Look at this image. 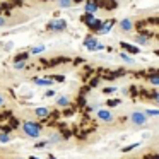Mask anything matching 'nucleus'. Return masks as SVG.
<instances>
[{"mask_svg": "<svg viewBox=\"0 0 159 159\" xmlns=\"http://www.w3.org/2000/svg\"><path fill=\"white\" fill-rule=\"evenodd\" d=\"M22 132H24L26 137L38 139L39 135H41V127H39V123H36V121H24V123H22Z\"/></svg>", "mask_w": 159, "mask_h": 159, "instance_id": "nucleus-1", "label": "nucleus"}, {"mask_svg": "<svg viewBox=\"0 0 159 159\" xmlns=\"http://www.w3.org/2000/svg\"><path fill=\"white\" fill-rule=\"evenodd\" d=\"M67 28V21L65 19H53L46 24V31H52V33H60Z\"/></svg>", "mask_w": 159, "mask_h": 159, "instance_id": "nucleus-2", "label": "nucleus"}, {"mask_svg": "<svg viewBox=\"0 0 159 159\" xmlns=\"http://www.w3.org/2000/svg\"><path fill=\"white\" fill-rule=\"evenodd\" d=\"M130 121L134 125H137V127H142V125L147 123V115H145L144 111H134V113L130 115Z\"/></svg>", "mask_w": 159, "mask_h": 159, "instance_id": "nucleus-3", "label": "nucleus"}, {"mask_svg": "<svg viewBox=\"0 0 159 159\" xmlns=\"http://www.w3.org/2000/svg\"><path fill=\"white\" fill-rule=\"evenodd\" d=\"M98 118H99L101 121H104V123H113V120H115V116H113V113H111L110 110H98Z\"/></svg>", "mask_w": 159, "mask_h": 159, "instance_id": "nucleus-4", "label": "nucleus"}, {"mask_svg": "<svg viewBox=\"0 0 159 159\" xmlns=\"http://www.w3.org/2000/svg\"><path fill=\"white\" fill-rule=\"evenodd\" d=\"M98 5L99 9H104V11H115L116 9V0H98Z\"/></svg>", "mask_w": 159, "mask_h": 159, "instance_id": "nucleus-5", "label": "nucleus"}, {"mask_svg": "<svg viewBox=\"0 0 159 159\" xmlns=\"http://www.w3.org/2000/svg\"><path fill=\"white\" fill-rule=\"evenodd\" d=\"M84 46H86L89 52H94V50H96V46H98V39L94 38V36L89 34L86 39H84Z\"/></svg>", "mask_w": 159, "mask_h": 159, "instance_id": "nucleus-6", "label": "nucleus"}, {"mask_svg": "<svg viewBox=\"0 0 159 159\" xmlns=\"http://www.w3.org/2000/svg\"><path fill=\"white\" fill-rule=\"evenodd\" d=\"M98 9H99L98 0H87V2H86V12H87V14H94Z\"/></svg>", "mask_w": 159, "mask_h": 159, "instance_id": "nucleus-7", "label": "nucleus"}, {"mask_svg": "<svg viewBox=\"0 0 159 159\" xmlns=\"http://www.w3.org/2000/svg\"><path fill=\"white\" fill-rule=\"evenodd\" d=\"M120 46H121L123 50H127L128 53H134V55H137V53L140 52V50H139V46L130 45V43H125V41H121V43H120Z\"/></svg>", "mask_w": 159, "mask_h": 159, "instance_id": "nucleus-8", "label": "nucleus"}, {"mask_svg": "<svg viewBox=\"0 0 159 159\" xmlns=\"http://www.w3.org/2000/svg\"><path fill=\"white\" fill-rule=\"evenodd\" d=\"M115 22H116L115 19H110V21H104V22H103V26H101V29H99V33H101V34H106V33H108V31H110V29L115 26Z\"/></svg>", "mask_w": 159, "mask_h": 159, "instance_id": "nucleus-9", "label": "nucleus"}, {"mask_svg": "<svg viewBox=\"0 0 159 159\" xmlns=\"http://www.w3.org/2000/svg\"><path fill=\"white\" fill-rule=\"evenodd\" d=\"M33 82H34V86L50 87V86H52V82H53V80H52V79H39V77H34V79H33Z\"/></svg>", "mask_w": 159, "mask_h": 159, "instance_id": "nucleus-10", "label": "nucleus"}, {"mask_svg": "<svg viewBox=\"0 0 159 159\" xmlns=\"http://www.w3.org/2000/svg\"><path fill=\"white\" fill-rule=\"evenodd\" d=\"M120 28H121V31L128 33V31H132V29H134V22H132L130 19H123V21L120 22Z\"/></svg>", "mask_w": 159, "mask_h": 159, "instance_id": "nucleus-11", "label": "nucleus"}, {"mask_svg": "<svg viewBox=\"0 0 159 159\" xmlns=\"http://www.w3.org/2000/svg\"><path fill=\"white\" fill-rule=\"evenodd\" d=\"M34 115L38 118H48L50 116V108H36Z\"/></svg>", "mask_w": 159, "mask_h": 159, "instance_id": "nucleus-12", "label": "nucleus"}, {"mask_svg": "<svg viewBox=\"0 0 159 159\" xmlns=\"http://www.w3.org/2000/svg\"><path fill=\"white\" fill-rule=\"evenodd\" d=\"M101 26H103V21H99V19H93V21H91L89 24H87V28L93 29V31H98V33H99Z\"/></svg>", "mask_w": 159, "mask_h": 159, "instance_id": "nucleus-13", "label": "nucleus"}, {"mask_svg": "<svg viewBox=\"0 0 159 159\" xmlns=\"http://www.w3.org/2000/svg\"><path fill=\"white\" fill-rule=\"evenodd\" d=\"M45 45H38V46H33L31 50H29V55H39V53L45 52Z\"/></svg>", "mask_w": 159, "mask_h": 159, "instance_id": "nucleus-14", "label": "nucleus"}, {"mask_svg": "<svg viewBox=\"0 0 159 159\" xmlns=\"http://www.w3.org/2000/svg\"><path fill=\"white\" fill-rule=\"evenodd\" d=\"M134 41L139 43V45H147L149 38H147L145 34H137V36H134Z\"/></svg>", "mask_w": 159, "mask_h": 159, "instance_id": "nucleus-15", "label": "nucleus"}, {"mask_svg": "<svg viewBox=\"0 0 159 159\" xmlns=\"http://www.w3.org/2000/svg\"><path fill=\"white\" fill-rule=\"evenodd\" d=\"M69 103H70V99L67 96H60L58 99H57V104H58V106H62V108L69 106Z\"/></svg>", "mask_w": 159, "mask_h": 159, "instance_id": "nucleus-16", "label": "nucleus"}, {"mask_svg": "<svg viewBox=\"0 0 159 159\" xmlns=\"http://www.w3.org/2000/svg\"><path fill=\"white\" fill-rule=\"evenodd\" d=\"M149 26V22L147 21H139V22H135V29L137 31H140V33H144V29Z\"/></svg>", "mask_w": 159, "mask_h": 159, "instance_id": "nucleus-17", "label": "nucleus"}, {"mask_svg": "<svg viewBox=\"0 0 159 159\" xmlns=\"http://www.w3.org/2000/svg\"><path fill=\"white\" fill-rule=\"evenodd\" d=\"M147 79L152 86H159V74H151V75H147Z\"/></svg>", "mask_w": 159, "mask_h": 159, "instance_id": "nucleus-18", "label": "nucleus"}, {"mask_svg": "<svg viewBox=\"0 0 159 159\" xmlns=\"http://www.w3.org/2000/svg\"><path fill=\"white\" fill-rule=\"evenodd\" d=\"M57 2H58V5L62 9H67V7H70V5H72V0H57Z\"/></svg>", "mask_w": 159, "mask_h": 159, "instance_id": "nucleus-19", "label": "nucleus"}, {"mask_svg": "<svg viewBox=\"0 0 159 159\" xmlns=\"http://www.w3.org/2000/svg\"><path fill=\"white\" fill-rule=\"evenodd\" d=\"M93 19H94V14H87V12H86V14L82 16V22H84V24H89Z\"/></svg>", "mask_w": 159, "mask_h": 159, "instance_id": "nucleus-20", "label": "nucleus"}, {"mask_svg": "<svg viewBox=\"0 0 159 159\" xmlns=\"http://www.w3.org/2000/svg\"><path fill=\"white\" fill-rule=\"evenodd\" d=\"M106 104H108V108H115V106H118V104H120V99H108Z\"/></svg>", "mask_w": 159, "mask_h": 159, "instance_id": "nucleus-21", "label": "nucleus"}, {"mask_svg": "<svg viewBox=\"0 0 159 159\" xmlns=\"http://www.w3.org/2000/svg\"><path fill=\"white\" fill-rule=\"evenodd\" d=\"M28 57H29V53H21V55L16 57V62H26V60H28Z\"/></svg>", "mask_w": 159, "mask_h": 159, "instance_id": "nucleus-22", "label": "nucleus"}, {"mask_svg": "<svg viewBox=\"0 0 159 159\" xmlns=\"http://www.w3.org/2000/svg\"><path fill=\"white\" fill-rule=\"evenodd\" d=\"M139 145H140V142H135V144H130V145H127V147H123L121 151H123V152H128V151H132V149L139 147Z\"/></svg>", "mask_w": 159, "mask_h": 159, "instance_id": "nucleus-23", "label": "nucleus"}, {"mask_svg": "<svg viewBox=\"0 0 159 159\" xmlns=\"http://www.w3.org/2000/svg\"><path fill=\"white\" fill-rule=\"evenodd\" d=\"M147 116H159V110H147V111H144Z\"/></svg>", "mask_w": 159, "mask_h": 159, "instance_id": "nucleus-24", "label": "nucleus"}, {"mask_svg": "<svg viewBox=\"0 0 159 159\" xmlns=\"http://www.w3.org/2000/svg\"><path fill=\"white\" fill-rule=\"evenodd\" d=\"M99 79H101V77H94V79H91V82H89V87H96L98 84H99Z\"/></svg>", "mask_w": 159, "mask_h": 159, "instance_id": "nucleus-25", "label": "nucleus"}, {"mask_svg": "<svg viewBox=\"0 0 159 159\" xmlns=\"http://www.w3.org/2000/svg\"><path fill=\"white\" fill-rule=\"evenodd\" d=\"M103 93L104 94H113V93H116V87H104Z\"/></svg>", "mask_w": 159, "mask_h": 159, "instance_id": "nucleus-26", "label": "nucleus"}, {"mask_svg": "<svg viewBox=\"0 0 159 159\" xmlns=\"http://www.w3.org/2000/svg\"><path fill=\"white\" fill-rule=\"evenodd\" d=\"M24 67H26L24 62H16V63H14V69H16V70H21V69H24Z\"/></svg>", "mask_w": 159, "mask_h": 159, "instance_id": "nucleus-27", "label": "nucleus"}, {"mask_svg": "<svg viewBox=\"0 0 159 159\" xmlns=\"http://www.w3.org/2000/svg\"><path fill=\"white\" fill-rule=\"evenodd\" d=\"M19 94H22V96H31V93H29V89H28V87H21Z\"/></svg>", "mask_w": 159, "mask_h": 159, "instance_id": "nucleus-28", "label": "nucleus"}, {"mask_svg": "<svg viewBox=\"0 0 159 159\" xmlns=\"http://www.w3.org/2000/svg\"><path fill=\"white\" fill-rule=\"evenodd\" d=\"M9 140H11L9 134H0V142H9Z\"/></svg>", "mask_w": 159, "mask_h": 159, "instance_id": "nucleus-29", "label": "nucleus"}, {"mask_svg": "<svg viewBox=\"0 0 159 159\" xmlns=\"http://www.w3.org/2000/svg\"><path fill=\"white\" fill-rule=\"evenodd\" d=\"M121 60H125V62H128V63H134V60H132L127 53H121Z\"/></svg>", "mask_w": 159, "mask_h": 159, "instance_id": "nucleus-30", "label": "nucleus"}, {"mask_svg": "<svg viewBox=\"0 0 159 159\" xmlns=\"http://www.w3.org/2000/svg\"><path fill=\"white\" fill-rule=\"evenodd\" d=\"M58 140H60V134H53L52 139H50L48 142H58Z\"/></svg>", "mask_w": 159, "mask_h": 159, "instance_id": "nucleus-31", "label": "nucleus"}, {"mask_svg": "<svg viewBox=\"0 0 159 159\" xmlns=\"http://www.w3.org/2000/svg\"><path fill=\"white\" fill-rule=\"evenodd\" d=\"M144 159H159V156L157 154H145Z\"/></svg>", "mask_w": 159, "mask_h": 159, "instance_id": "nucleus-32", "label": "nucleus"}, {"mask_svg": "<svg viewBox=\"0 0 159 159\" xmlns=\"http://www.w3.org/2000/svg\"><path fill=\"white\" fill-rule=\"evenodd\" d=\"M53 80H57V82H63L65 77H63V75H53Z\"/></svg>", "mask_w": 159, "mask_h": 159, "instance_id": "nucleus-33", "label": "nucleus"}, {"mask_svg": "<svg viewBox=\"0 0 159 159\" xmlns=\"http://www.w3.org/2000/svg\"><path fill=\"white\" fill-rule=\"evenodd\" d=\"M53 94H55V91H53V89H48V91L45 93V96H46V98H52Z\"/></svg>", "mask_w": 159, "mask_h": 159, "instance_id": "nucleus-34", "label": "nucleus"}, {"mask_svg": "<svg viewBox=\"0 0 159 159\" xmlns=\"http://www.w3.org/2000/svg\"><path fill=\"white\" fill-rule=\"evenodd\" d=\"M4 104H5V98L2 96V94H0V108L4 106Z\"/></svg>", "mask_w": 159, "mask_h": 159, "instance_id": "nucleus-35", "label": "nucleus"}, {"mask_svg": "<svg viewBox=\"0 0 159 159\" xmlns=\"http://www.w3.org/2000/svg\"><path fill=\"white\" fill-rule=\"evenodd\" d=\"M7 24V21H5V17H0V28H2V26H5Z\"/></svg>", "mask_w": 159, "mask_h": 159, "instance_id": "nucleus-36", "label": "nucleus"}, {"mask_svg": "<svg viewBox=\"0 0 159 159\" xmlns=\"http://www.w3.org/2000/svg\"><path fill=\"white\" fill-rule=\"evenodd\" d=\"M98 50H104V46H103V45H99V43H98V46H96V50H94V52H98Z\"/></svg>", "mask_w": 159, "mask_h": 159, "instance_id": "nucleus-37", "label": "nucleus"}, {"mask_svg": "<svg viewBox=\"0 0 159 159\" xmlns=\"http://www.w3.org/2000/svg\"><path fill=\"white\" fill-rule=\"evenodd\" d=\"M82 62H84L82 58H75V65H79V63H82Z\"/></svg>", "mask_w": 159, "mask_h": 159, "instance_id": "nucleus-38", "label": "nucleus"}, {"mask_svg": "<svg viewBox=\"0 0 159 159\" xmlns=\"http://www.w3.org/2000/svg\"><path fill=\"white\" fill-rule=\"evenodd\" d=\"M154 101H156V103H157V104H159V93H157V96H156V98H154Z\"/></svg>", "mask_w": 159, "mask_h": 159, "instance_id": "nucleus-39", "label": "nucleus"}, {"mask_svg": "<svg viewBox=\"0 0 159 159\" xmlns=\"http://www.w3.org/2000/svg\"><path fill=\"white\" fill-rule=\"evenodd\" d=\"M79 2H82V0H72V4H79Z\"/></svg>", "mask_w": 159, "mask_h": 159, "instance_id": "nucleus-40", "label": "nucleus"}, {"mask_svg": "<svg viewBox=\"0 0 159 159\" xmlns=\"http://www.w3.org/2000/svg\"><path fill=\"white\" fill-rule=\"evenodd\" d=\"M29 159H39V157H36V156H31V157H29Z\"/></svg>", "mask_w": 159, "mask_h": 159, "instance_id": "nucleus-41", "label": "nucleus"}, {"mask_svg": "<svg viewBox=\"0 0 159 159\" xmlns=\"http://www.w3.org/2000/svg\"><path fill=\"white\" fill-rule=\"evenodd\" d=\"M156 55H157V57H159V50H156Z\"/></svg>", "mask_w": 159, "mask_h": 159, "instance_id": "nucleus-42", "label": "nucleus"}, {"mask_svg": "<svg viewBox=\"0 0 159 159\" xmlns=\"http://www.w3.org/2000/svg\"><path fill=\"white\" fill-rule=\"evenodd\" d=\"M50 159H55V157H50Z\"/></svg>", "mask_w": 159, "mask_h": 159, "instance_id": "nucleus-43", "label": "nucleus"}, {"mask_svg": "<svg viewBox=\"0 0 159 159\" xmlns=\"http://www.w3.org/2000/svg\"><path fill=\"white\" fill-rule=\"evenodd\" d=\"M17 159H22V157H17Z\"/></svg>", "mask_w": 159, "mask_h": 159, "instance_id": "nucleus-44", "label": "nucleus"}]
</instances>
